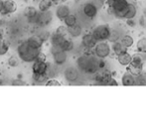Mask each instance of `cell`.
Listing matches in <instances>:
<instances>
[{"label":"cell","instance_id":"obj_1","mask_svg":"<svg viewBox=\"0 0 146 137\" xmlns=\"http://www.w3.org/2000/svg\"><path fill=\"white\" fill-rule=\"evenodd\" d=\"M17 51L19 58L25 63H31L36 61L37 57H38L39 53H40V49L33 48L32 46H30V44L27 41L20 44L18 46Z\"/></svg>","mask_w":146,"mask_h":137},{"label":"cell","instance_id":"obj_2","mask_svg":"<svg viewBox=\"0 0 146 137\" xmlns=\"http://www.w3.org/2000/svg\"><path fill=\"white\" fill-rule=\"evenodd\" d=\"M78 67L85 73H94L100 69V61L88 55H83L77 61Z\"/></svg>","mask_w":146,"mask_h":137},{"label":"cell","instance_id":"obj_3","mask_svg":"<svg viewBox=\"0 0 146 137\" xmlns=\"http://www.w3.org/2000/svg\"><path fill=\"white\" fill-rule=\"evenodd\" d=\"M128 4L126 0H116L108 5V12L117 18H125L128 10Z\"/></svg>","mask_w":146,"mask_h":137},{"label":"cell","instance_id":"obj_4","mask_svg":"<svg viewBox=\"0 0 146 137\" xmlns=\"http://www.w3.org/2000/svg\"><path fill=\"white\" fill-rule=\"evenodd\" d=\"M110 28L106 24H102V25H98V27L94 28L92 35L94 38L98 40V42H102V41H106L108 39V36L110 34Z\"/></svg>","mask_w":146,"mask_h":137},{"label":"cell","instance_id":"obj_5","mask_svg":"<svg viewBox=\"0 0 146 137\" xmlns=\"http://www.w3.org/2000/svg\"><path fill=\"white\" fill-rule=\"evenodd\" d=\"M110 54V47L104 41L102 42H98V44L94 47V55L96 57L100 59H104L106 57H108Z\"/></svg>","mask_w":146,"mask_h":137},{"label":"cell","instance_id":"obj_6","mask_svg":"<svg viewBox=\"0 0 146 137\" xmlns=\"http://www.w3.org/2000/svg\"><path fill=\"white\" fill-rule=\"evenodd\" d=\"M66 51L62 50L61 47H58V46H53V49H52V54H53V59H54V62L55 64L59 65H64L66 63L68 59V56L66 54Z\"/></svg>","mask_w":146,"mask_h":137},{"label":"cell","instance_id":"obj_7","mask_svg":"<svg viewBox=\"0 0 146 137\" xmlns=\"http://www.w3.org/2000/svg\"><path fill=\"white\" fill-rule=\"evenodd\" d=\"M98 8L94 5L92 2H88L84 5L83 11L84 14H85L87 17L88 18H94L98 14Z\"/></svg>","mask_w":146,"mask_h":137},{"label":"cell","instance_id":"obj_8","mask_svg":"<svg viewBox=\"0 0 146 137\" xmlns=\"http://www.w3.org/2000/svg\"><path fill=\"white\" fill-rule=\"evenodd\" d=\"M82 44L85 48L87 49H92L96 47V45L98 44V40L94 38V36L92 34H86L84 35L83 39H82Z\"/></svg>","mask_w":146,"mask_h":137},{"label":"cell","instance_id":"obj_9","mask_svg":"<svg viewBox=\"0 0 146 137\" xmlns=\"http://www.w3.org/2000/svg\"><path fill=\"white\" fill-rule=\"evenodd\" d=\"M64 75H65V79L70 83L76 81L78 79V77H79V71L75 67H69V68L65 69Z\"/></svg>","mask_w":146,"mask_h":137},{"label":"cell","instance_id":"obj_10","mask_svg":"<svg viewBox=\"0 0 146 137\" xmlns=\"http://www.w3.org/2000/svg\"><path fill=\"white\" fill-rule=\"evenodd\" d=\"M52 20V13L50 11H45V12H40L38 13V16L36 18V22L38 24L42 26H45L47 24H49Z\"/></svg>","mask_w":146,"mask_h":137},{"label":"cell","instance_id":"obj_11","mask_svg":"<svg viewBox=\"0 0 146 137\" xmlns=\"http://www.w3.org/2000/svg\"><path fill=\"white\" fill-rule=\"evenodd\" d=\"M121 83L125 87H130V85H136V77L135 75H133L130 71H127L125 73H123L122 79H121Z\"/></svg>","mask_w":146,"mask_h":137},{"label":"cell","instance_id":"obj_12","mask_svg":"<svg viewBox=\"0 0 146 137\" xmlns=\"http://www.w3.org/2000/svg\"><path fill=\"white\" fill-rule=\"evenodd\" d=\"M33 73H47V69H48V64L46 62H42V61H35L34 65H33Z\"/></svg>","mask_w":146,"mask_h":137},{"label":"cell","instance_id":"obj_13","mask_svg":"<svg viewBox=\"0 0 146 137\" xmlns=\"http://www.w3.org/2000/svg\"><path fill=\"white\" fill-rule=\"evenodd\" d=\"M17 8H18V5L15 1H13V0H5V1H4V9L2 13H4V14L14 13V12H16Z\"/></svg>","mask_w":146,"mask_h":137},{"label":"cell","instance_id":"obj_14","mask_svg":"<svg viewBox=\"0 0 146 137\" xmlns=\"http://www.w3.org/2000/svg\"><path fill=\"white\" fill-rule=\"evenodd\" d=\"M70 14V8L65 4H61L57 7L56 15L60 20H64Z\"/></svg>","mask_w":146,"mask_h":137},{"label":"cell","instance_id":"obj_15","mask_svg":"<svg viewBox=\"0 0 146 137\" xmlns=\"http://www.w3.org/2000/svg\"><path fill=\"white\" fill-rule=\"evenodd\" d=\"M117 61L121 66H129L131 64V61H132V56L126 51V52L117 56Z\"/></svg>","mask_w":146,"mask_h":137},{"label":"cell","instance_id":"obj_16","mask_svg":"<svg viewBox=\"0 0 146 137\" xmlns=\"http://www.w3.org/2000/svg\"><path fill=\"white\" fill-rule=\"evenodd\" d=\"M27 42L30 44V46H32L33 48L35 49H41L43 45V42L44 40L42 39L41 36H38V35H34V36H31L29 39L27 40Z\"/></svg>","mask_w":146,"mask_h":137},{"label":"cell","instance_id":"obj_17","mask_svg":"<svg viewBox=\"0 0 146 137\" xmlns=\"http://www.w3.org/2000/svg\"><path fill=\"white\" fill-rule=\"evenodd\" d=\"M24 15L29 20H35V22H36V18H37V16H38V11H37L36 8L33 7V6H28V7H26L25 10H24Z\"/></svg>","mask_w":146,"mask_h":137},{"label":"cell","instance_id":"obj_18","mask_svg":"<svg viewBox=\"0 0 146 137\" xmlns=\"http://www.w3.org/2000/svg\"><path fill=\"white\" fill-rule=\"evenodd\" d=\"M82 32H83V29L80 25L76 24L74 26H71V27H68V33L71 37L73 38H77V37H80L82 35Z\"/></svg>","mask_w":146,"mask_h":137},{"label":"cell","instance_id":"obj_19","mask_svg":"<svg viewBox=\"0 0 146 137\" xmlns=\"http://www.w3.org/2000/svg\"><path fill=\"white\" fill-rule=\"evenodd\" d=\"M112 51H113V53L116 55V56H119V55L122 54V53L126 52L127 48L121 42H118V41H117V42L113 43V45H112Z\"/></svg>","mask_w":146,"mask_h":137},{"label":"cell","instance_id":"obj_20","mask_svg":"<svg viewBox=\"0 0 146 137\" xmlns=\"http://www.w3.org/2000/svg\"><path fill=\"white\" fill-rule=\"evenodd\" d=\"M66 39L65 36H62V35H59L57 33H55L54 35L51 36V42H52L53 46H58L60 47L62 45V43L64 42V40Z\"/></svg>","mask_w":146,"mask_h":137},{"label":"cell","instance_id":"obj_21","mask_svg":"<svg viewBox=\"0 0 146 137\" xmlns=\"http://www.w3.org/2000/svg\"><path fill=\"white\" fill-rule=\"evenodd\" d=\"M136 12H137V9H136V6L134 5L133 3H129L128 4V10H127V13L125 15V19H133L136 15Z\"/></svg>","mask_w":146,"mask_h":137},{"label":"cell","instance_id":"obj_22","mask_svg":"<svg viewBox=\"0 0 146 137\" xmlns=\"http://www.w3.org/2000/svg\"><path fill=\"white\" fill-rule=\"evenodd\" d=\"M52 0H41L39 2V10H40V12L48 11L51 6H52Z\"/></svg>","mask_w":146,"mask_h":137},{"label":"cell","instance_id":"obj_23","mask_svg":"<svg viewBox=\"0 0 146 137\" xmlns=\"http://www.w3.org/2000/svg\"><path fill=\"white\" fill-rule=\"evenodd\" d=\"M60 47H61L62 50L66 51V52H69V51H72L74 49V43H73V41H72L71 39L66 38Z\"/></svg>","mask_w":146,"mask_h":137},{"label":"cell","instance_id":"obj_24","mask_svg":"<svg viewBox=\"0 0 146 137\" xmlns=\"http://www.w3.org/2000/svg\"><path fill=\"white\" fill-rule=\"evenodd\" d=\"M63 21L65 22V24H66L67 27H71V26H74V25L77 24V17H76V15H74V14L70 13L69 15H68L67 17L63 20Z\"/></svg>","mask_w":146,"mask_h":137},{"label":"cell","instance_id":"obj_25","mask_svg":"<svg viewBox=\"0 0 146 137\" xmlns=\"http://www.w3.org/2000/svg\"><path fill=\"white\" fill-rule=\"evenodd\" d=\"M127 67H128V68H127V71H130V73H132L133 75H135V77H138V75H140L141 73H142V67L134 66V65H132V64H130Z\"/></svg>","mask_w":146,"mask_h":137},{"label":"cell","instance_id":"obj_26","mask_svg":"<svg viewBox=\"0 0 146 137\" xmlns=\"http://www.w3.org/2000/svg\"><path fill=\"white\" fill-rule=\"evenodd\" d=\"M121 43H122L123 45H124L125 47H126L127 49L130 48L131 46L133 45V43H134V40H133V38L130 36V35H124V36H122V38H121Z\"/></svg>","mask_w":146,"mask_h":137},{"label":"cell","instance_id":"obj_27","mask_svg":"<svg viewBox=\"0 0 146 137\" xmlns=\"http://www.w3.org/2000/svg\"><path fill=\"white\" fill-rule=\"evenodd\" d=\"M33 79L35 81L39 83H45V81L48 79V75L47 73H33Z\"/></svg>","mask_w":146,"mask_h":137},{"label":"cell","instance_id":"obj_28","mask_svg":"<svg viewBox=\"0 0 146 137\" xmlns=\"http://www.w3.org/2000/svg\"><path fill=\"white\" fill-rule=\"evenodd\" d=\"M136 49L139 53L145 54L146 53V38H141L140 40L137 42Z\"/></svg>","mask_w":146,"mask_h":137},{"label":"cell","instance_id":"obj_29","mask_svg":"<svg viewBox=\"0 0 146 137\" xmlns=\"http://www.w3.org/2000/svg\"><path fill=\"white\" fill-rule=\"evenodd\" d=\"M119 39H120V35H119L118 32H117L116 30H111L108 40V42L115 43L119 40Z\"/></svg>","mask_w":146,"mask_h":137},{"label":"cell","instance_id":"obj_30","mask_svg":"<svg viewBox=\"0 0 146 137\" xmlns=\"http://www.w3.org/2000/svg\"><path fill=\"white\" fill-rule=\"evenodd\" d=\"M131 64L134 65V66H138V67H142L143 65V59L140 55L136 54L134 56H132V61H131Z\"/></svg>","mask_w":146,"mask_h":137},{"label":"cell","instance_id":"obj_31","mask_svg":"<svg viewBox=\"0 0 146 137\" xmlns=\"http://www.w3.org/2000/svg\"><path fill=\"white\" fill-rule=\"evenodd\" d=\"M8 65L10 67H12V68H15V67H17L19 65V59L16 58V57H11L8 60Z\"/></svg>","mask_w":146,"mask_h":137},{"label":"cell","instance_id":"obj_32","mask_svg":"<svg viewBox=\"0 0 146 137\" xmlns=\"http://www.w3.org/2000/svg\"><path fill=\"white\" fill-rule=\"evenodd\" d=\"M104 85H114V87H116L118 83H117V81H115V79H113V77L110 75V77H108V79L104 81Z\"/></svg>","mask_w":146,"mask_h":137},{"label":"cell","instance_id":"obj_33","mask_svg":"<svg viewBox=\"0 0 146 137\" xmlns=\"http://www.w3.org/2000/svg\"><path fill=\"white\" fill-rule=\"evenodd\" d=\"M56 33L59 35H62V36H65V37L67 34H69L68 33V28L66 27V26H59L56 30Z\"/></svg>","mask_w":146,"mask_h":137},{"label":"cell","instance_id":"obj_34","mask_svg":"<svg viewBox=\"0 0 146 137\" xmlns=\"http://www.w3.org/2000/svg\"><path fill=\"white\" fill-rule=\"evenodd\" d=\"M46 85H48V87H52V85H55V87H59V85H61V83L57 81V79H49L48 81H46Z\"/></svg>","mask_w":146,"mask_h":137},{"label":"cell","instance_id":"obj_35","mask_svg":"<svg viewBox=\"0 0 146 137\" xmlns=\"http://www.w3.org/2000/svg\"><path fill=\"white\" fill-rule=\"evenodd\" d=\"M9 50V46H8L6 43H2V46H1V49H0V55H4L8 52Z\"/></svg>","mask_w":146,"mask_h":137},{"label":"cell","instance_id":"obj_36","mask_svg":"<svg viewBox=\"0 0 146 137\" xmlns=\"http://www.w3.org/2000/svg\"><path fill=\"white\" fill-rule=\"evenodd\" d=\"M12 85H25L26 83L22 81V79H14V81H12Z\"/></svg>","mask_w":146,"mask_h":137},{"label":"cell","instance_id":"obj_37","mask_svg":"<svg viewBox=\"0 0 146 137\" xmlns=\"http://www.w3.org/2000/svg\"><path fill=\"white\" fill-rule=\"evenodd\" d=\"M36 61H42V62H46V55L43 54V53H39L38 57H37Z\"/></svg>","mask_w":146,"mask_h":137},{"label":"cell","instance_id":"obj_38","mask_svg":"<svg viewBox=\"0 0 146 137\" xmlns=\"http://www.w3.org/2000/svg\"><path fill=\"white\" fill-rule=\"evenodd\" d=\"M127 25L130 26V27H134L135 26V22L133 21V19H127Z\"/></svg>","mask_w":146,"mask_h":137},{"label":"cell","instance_id":"obj_39","mask_svg":"<svg viewBox=\"0 0 146 137\" xmlns=\"http://www.w3.org/2000/svg\"><path fill=\"white\" fill-rule=\"evenodd\" d=\"M3 9H4V1L0 0V13L3 12Z\"/></svg>","mask_w":146,"mask_h":137},{"label":"cell","instance_id":"obj_40","mask_svg":"<svg viewBox=\"0 0 146 137\" xmlns=\"http://www.w3.org/2000/svg\"><path fill=\"white\" fill-rule=\"evenodd\" d=\"M2 37H3V33H2V30L0 29V40H2Z\"/></svg>","mask_w":146,"mask_h":137},{"label":"cell","instance_id":"obj_41","mask_svg":"<svg viewBox=\"0 0 146 137\" xmlns=\"http://www.w3.org/2000/svg\"><path fill=\"white\" fill-rule=\"evenodd\" d=\"M2 43H3V42H2V40H0V49H1V46H2Z\"/></svg>","mask_w":146,"mask_h":137},{"label":"cell","instance_id":"obj_42","mask_svg":"<svg viewBox=\"0 0 146 137\" xmlns=\"http://www.w3.org/2000/svg\"><path fill=\"white\" fill-rule=\"evenodd\" d=\"M53 2H58V1H60V0H52Z\"/></svg>","mask_w":146,"mask_h":137},{"label":"cell","instance_id":"obj_43","mask_svg":"<svg viewBox=\"0 0 146 137\" xmlns=\"http://www.w3.org/2000/svg\"><path fill=\"white\" fill-rule=\"evenodd\" d=\"M145 26H146V23H145Z\"/></svg>","mask_w":146,"mask_h":137}]
</instances>
